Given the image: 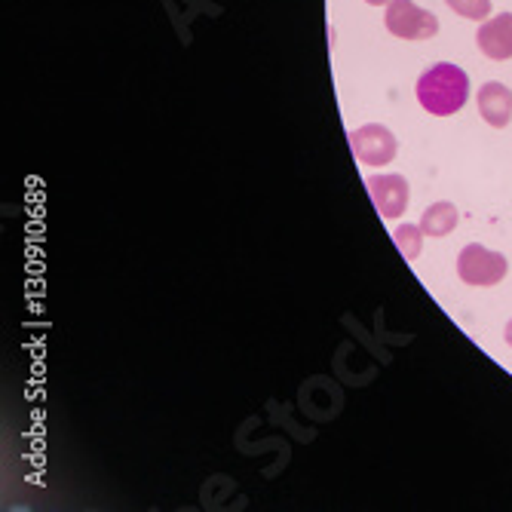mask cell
I'll return each instance as SVG.
<instances>
[{"label":"cell","mask_w":512,"mask_h":512,"mask_svg":"<svg viewBox=\"0 0 512 512\" xmlns=\"http://www.w3.org/2000/svg\"><path fill=\"white\" fill-rule=\"evenodd\" d=\"M457 221H460L457 206L448 203V200H439V203H433V206L424 209V215H421V230H424V237L442 240V237L454 234Z\"/></svg>","instance_id":"ba28073f"},{"label":"cell","mask_w":512,"mask_h":512,"mask_svg":"<svg viewBox=\"0 0 512 512\" xmlns=\"http://www.w3.org/2000/svg\"><path fill=\"white\" fill-rule=\"evenodd\" d=\"M368 194L371 203L381 212V218L387 221H399L408 212V200H411V188L402 175H371L368 181Z\"/></svg>","instance_id":"5b68a950"},{"label":"cell","mask_w":512,"mask_h":512,"mask_svg":"<svg viewBox=\"0 0 512 512\" xmlns=\"http://www.w3.org/2000/svg\"><path fill=\"white\" fill-rule=\"evenodd\" d=\"M503 341H506V344L512 347V319L506 322V329H503Z\"/></svg>","instance_id":"8fae6325"},{"label":"cell","mask_w":512,"mask_h":512,"mask_svg":"<svg viewBox=\"0 0 512 512\" xmlns=\"http://www.w3.org/2000/svg\"><path fill=\"white\" fill-rule=\"evenodd\" d=\"M368 7H384V4H390V0H365Z\"/></svg>","instance_id":"7c38bea8"},{"label":"cell","mask_w":512,"mask_h":512,"mask_svg":"<svg viewBox=\"0 0 512 512\" xmlns=\"http://www.w3.org/2000/svg\"><path fill=\"white\" fill-rule=\"evenodd\" d=\"M476 43L485 59L509 62L512 59V13H497L485 19L476 31Z\"/></svg>","instance_id":"8992f818"},{"label":"cell","mask_w":512,"mask_h":512,"mask_svg":"<svg viewBox=\"0 0 512 512\" xmlns=\"http://www.w3.org/2000/svg\"><path fill=\"white\" fill-rule=\"evenodd\" d=\"M445 4H448L460 19H470V22H485V19H491V0H445Z\"/></svg>","instance_id":"30bf717a"},{"label":"cell","mask_w":512,"mask_h":512,"mask_svg":"<svg viewBox=\"0 0 512 512\" xmlns=\"http://www.w3.org/2000/svg\"><path fill=\"white\" fill-rule=\"evenodd\" d=\"M476 105H479V114L488 126L506 129L512 120V89L500 80H488L476 92Z\"/></svg>","instance_id":"52a82bcc"},{"label":"cell","mask_w":512,"mask_h":512,"mask_svg":"<svg viewBox=\"0 0 512 512\" xmlns=\"http://www.w3.org/2000/svg\"><path fill=\"white\" fill-rule=\"evenodd\" d=\"M393 243L399 246L405 261H417V258H421V249H424V230H421V224H399L393 230Z\"/></svg>","instance_id":"9c48e42d"},{"label":"cell","mask_w":512,"mask_h":512,"mask_svg":"<svg viewBox=\"0 0 512 512\" xmlns=\"http://www.w3.org/2000/svg\"><path fill=\"white\" fill-rule=\"evenodd\" d=\"M509 273V261L503 252H494L482 243L463 246L457 255V276L473 289H491L500 286Z\"/></svg>","instance_id":"7a4b0ae2"},{"label":"cell","mask_w":512,"mask_h":512,"mask_svg":"<svg viewBox=\"0 0 512 512\" xmlns=\"http://www.w3.org/2000/svg\"><path fill=\"white\" fill-rule=\"evenodd\" d=\"M384 25L399 40H430L439 34L436 13L417 7L414 0H390L384 13Z\"/></svg>","instance_id":"3957f363"},{"label":"cell","mask_w":512,"mask_h":512,"mask_svg":"<svg viewBox=\"0 0 512 512\" xmlns=\"http://www.w3.org/2000/svg\"><path fill=\"white\" fill-rule=\"evenodd\" d=\"M350 148L362 166L381 169V166L393 163V157L399 151V138L381 123H365L350 132Z\"/></svg>","instance_id":"277c9868"},{"label":"cell","mask_w":512,"mask_h":512,"mask_svg":"<svg viewBox=\"0 0 512 512\" xmlns=\"http://www.w3.org/2000/svg\"><path fill=\"white\" fill-rule=\"evenodd\" d=\"M414 96H417V102H421V108L427 114L451 117L470 99V77L460 65L439 62V65L427 68L421 77H417Z\"/></svg>","instance_id":"6da1fadb"}]
</instances>
